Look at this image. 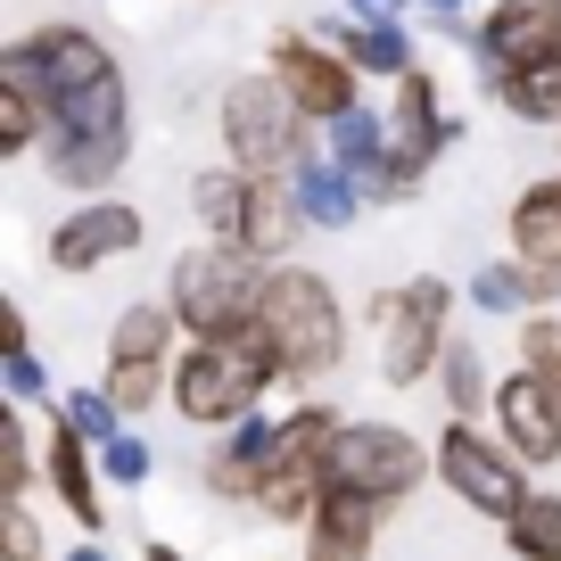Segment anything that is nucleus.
<instances>
[{
  "label": "nucleus",
  "mask_w": 561,
  "mask_h": 561,
  "mask_svg": "<svg viewBox=\"0 0 561 561\" xmlns=\"http://www.w3.org/2000/svg\"><path fill=\"white\" fill-rule=\"evenodd\" d=\"M495 438H504L528 471L561 462V380H545V371H528V364L512 371V380H495Z\"/></svg>",
  "instance_id": "4468645a"
},
{
  "label": "nucleus",
  "mask_w": 561,
  "mask_h": 561,
  "mask_svg": "<svg viewBox=\"0 0 561 561\" xmlns=\"http://www.w3.org/2000/svg\"><path fill=\"white\" fill-rule=\"evenodd\" d=\"M488 91H495V107L520 116V124H561V58L504 67V75H488Z\"/></svg>",
  "instance_id": "b1692460"
},
{
  "label": "nucleus",
  "mask_w": 561,
  "mask_h": 561,
  "mask_svg": "<svg viewBox=\"0 0 561 561\" xmlns=\"http://www.w3.org/2000/svg\"><path fill=\"white\" fill-rule=\"evenodd\" d=\"M380 380L388 388H413V380H438V355H446V314H455V289L438 273H413L404 289H388L380 306Z\"/></svg>",
  "instance_id": "423d86ee"
},
{
  "label": "nucleus",
  "mask_w": 561,
  "mask_h": 561,
  "mask_svg": "<svg viewBox=\"0 0 561 561\" xmlns=\"http://www.w3.org/2000/svg\"><path fill=\"white\" fill-rule=\"evenodd\" d=\"M100 471L116 479V488H140V479L158 471V455H149V438H133V430H116V438L100 446Z\"/></svg>",
  "instance_id": "c85d7f7f"
},
{
  "label": "nucleus",
  "mask_w": 561,
  "mask_h": 561,
  "mask_svg": "<svg viewBox=\"0 0 561 561\" xmlns=\"http://www.w3.org/2000/svg\"><path fill=\"white\" fill-rule=\"evenodd\" d=\"M298 231H306V215H298V191H289V174H248V231H240L248 256L280 264L289 248H298Z\"/></svg>",
  "instance_id": "aec40b11"
},
{
  "label": "nucleus",
  "mask_w": 561,
  "mask_h": 561,
  "mask_svg": "<svg viewBox=\"0 0 561 561\" xmlns=\"http://www.w3.org/2000/svg\"><path fill=\"white\" fill-rule=\"evenodd\" d=\"M264 67L280 75V91H289V100H298L314 124H331V116H347V107H364V67H355L339 42H314V34H273Z\"/></svg>",
  "instance_id": "9b49d317"
},
{
  "label": "nucleus",
  "mask_w": 561,
  "mask_h": 561,
  "mask_svg": "<svg viewBox=\"0 0 561 561\" xmlns=\"http://www.w3.org/2000/svg\"><path fill=\"white\" fill-rule=\"evenodd\" d=\"M455 140H462V124L438 107V83H430L421 67H413V75H397V107H388V149H397L404 174H430V165H438Z\"/></svg>",
  "instance_id": "dca6fc26"
},
{
  "label": "nucleus",
  "mask_w": 561,
  "mask_h": 561,
  "mask_svg": "<svg viewBox=\"0 0 561 561\" xmlns=\"http://www.w3.org/2000/svg\"><path fill=\"white\" fill-rule=\"evenodd\" d=\"M289 191H298V215H306V231H347L355 215L371 207V198H364V182H355L347 165L331 158V149H314V158H298V174H289Z\"/></svg>",
  "instance_id": "6ab92c4d"
},
{
  "label": "nucleus",
  "mask_w": 561,
  "mask_h": 561,
  "mask_svg": "<svg viewBox=\"0 0 561 561\" xmlns=\"http://www.w3.org/2000/svg\"><path fill=\"white\" fill-rule=\"evenodd\" d=\"M339 430H347V421H339L331 404H298V413H280V455H273V471H264V488H256L264 520H298V528L314 520Z\"/></svg>",
  "instance_id": "0eeeda50"
},
{
  "label": "nucleus",
  "mask_w": 561,
  "mask_h": 561,
  "mask_svg": "<svg viewBox=\"0 0 561 561\" xmlns=\"http://www.w3.org/2000/svg\"><path fill=\"white\" fill-rule=\"evenodd\" d=\"M280 380V364L264 355L256 331H231V339H191V347L174 355V388H165V404H174L191 430H231V421H248L264 404V388Z\"/></svg>",
  "instance_id": "7ed1b4c3"
},
{
  "label": "nucleus",
  "mask_w": 561,
  "mask_h": 561,
  "mask_svg": "<svg viewBox=\"0 0 561 561\" xmlns=\"http://www.w3.org/2000/svg\"><path fill=\"white\" fill-rule=\"evenodd\" d=\"M42 388H50V371H42V355H34V347H9V397H18V404H34Z\"/></svg>",
  "instance_id": "2f4dec72"
},
{
  "label": "nucleus",
  "mask_w": 561,
  "mask_h": 561,
  "mask_svg": "<svg viewBox=\"0 0 561 561\" xmlns=\"http://www.w3.org/2000/svg\"><path fill=\"white\" fill-rule=\"evenodd\" d=\"M140 240H149L140 207H124V198H91V207H75L67 224L50 231V273H100V264L133 256Z\"/></svg>",
  "instance_id": "2eb2a0df"
},
{
  "label": "nucleus",
  "mask_w": 561,
  "mask_h": 561,
  "mask_svg": "<svg viewBox=\"0 0 561 561\" xmlns=\"http://www.w3.org/2000/svg\"><path fill=\"white\" fill-rule=\"evenodd\" d=\"M322 34H331V42H339V50H347L364 75H388V83H397V75H413V34H404V25L347 18V25H322Z\"/></svg>",
  "instance_id": "393cba45"
},
{
  "label": "nucleus",
  "mask_w": 561,
  "mask_h": 561,
  "mask_svg": "<svg viewBox=\"0 0 561 561\" xmlns=\"http://www.w3.org/2000/svg\"><path fill=\"white\" fill-rule=\"evenodd\" d=\"M58 421H67L75 438H91V446H107L116 430H133V421H124V404L107 397V388H67V397H58Z\"/></svg>",
  "instance_id": "cd10ccee"
},
{
  "label": "nucleus",
  "mask_w": 561,
  "mask_h": 561,
  "mask_svg": "<svg viewBox=\"0 0 561 561\" xmlns=\"http://www.w3.org/2000/svg\"><path fill=\"white\" fill-rule=\"evenodd\" d=\"M264 273H273V264L248 256L240 240H198V248H182L174 273H165V306L182 314L191 339H231V331L256 322Z\"/></svg>",
  "instance_id": "20e7f679"
},
{
  "label": "nucleus",
  "mask_w": 561,
  "mask_h": 561,
  "mask_svg": "<svg viewBox=\"0 0 561 561\" xmlns=\"http://www.w3.org/2000/svg\"><path fill=\"white\" fill-rule=\"evenodd\" d=\"M100 446H91V438H75V430H67V421H50V495H58V504H67L75 512V520H83V528H100Z\"/></svg>",
  "instance_id": "412c9836"
},
{
  "label": "nucleus",
  "mask_w": 561,
  "mask_h": 561,
  "mask_svg": "<svg viewBox=\"0 0 561 561\" xmlns=\"http://www.w3.org/2000/svg\"><path fill=\"white\" fill-rule=\"evenodd\" d=\"M191 215H198V231L207 240H240L248 231V165H207V174L191 182Z\"/></svg>",
  "instance_id": "5701e85b"
},
{
  "label": "nucleus",
  "mask_w": 561,
  "mask_h": 561,
  "mask_svg": "<svg viewBox=\"0 0 561 561\" xmlns=\"http://www.w3.org/2000/svg\"><path fill=\"white\" fill-rule=\"evenodd\" d=\"M273 455H280V421L248 413V421H231V438L207 446L198 479H207V495H224V504H256V488H264V471H273Z\"/></svg>",
  "instance_id": "f3484780"
},
{
  "label": "nucleus",
  "mask_w": 561,
  "mask_h": 561,
  "mask_svg": "<svg viewBox=\"0 0 561 561\" xmlns=\"http://www.w3.org/2000/svg\"><path fill=\"white\" fill-rule=\"evenodd\" d=\"M322 149L364 182L371 207H397V198L421 191V174H404L397 149H388V116H380V107H347V116H331V124H322Z\"/></svg>",
  "instance_id": "f8f14e48"
},
{
  "label": "nucleus",
  "mask_w": 561,
  "mask_h": 561,
  "mask_svg": "<svg viewBox=\"0 0 561 561\" xmlns=\"http://www.w3.org/2000/svg\"><path fill=\"white\" fill-rule=\"evenodd\" d=\"M0 545H9V561H42V528L25 504H0Z\"/></svg>",
  "instance_id": "7c9ffc66"
},
{
  "label": "nucleus",
  "mask_w": 561,
  "mask_h": 561,
  "mask_svg": "<svg viewBox=\"0 0 561 561\" xmlns=\"http://www.w3.org/2000/svg\"><path fill=\"white\" fill-rule=\"evenodd\" d=\"M520 364L545 371V380H561V314H528L520 322Z\"/></svg>",
  "instance_id": "c756f323"
},
{
  "label": "nucleus",
  "mask_w": 561,
  "mask_h": 561,
  "mask_svg": "<svg viewBox=\"0 0 561 561\" xmlns=\"http://www.w3.org/2000/svg\"><path fill=\"white\" fill-rule=\"evenodd\" d=\"M140 561H182V553H174V545H149V553H140Z\"/></svg>",
  "instance_id": "c9c22d12"
},
{
  "label": "nucleus",
  "mask_w": 561,
  "mask_h": 561,
  "mask_svg": "<svg viewBox=\"0 0 561 561\" xmlns=\"http://www.w3.org/2000/svg\"><path fill=\"white\" fill-rule=\"evenodd\" d=\"M0 83H25L42 100V116H50L42 165L67 191L100 198L124 174V158H133V91H124V67L107 58V42L91 25H34L25 42L0 50Z\"/></svg>",
  "instance_id": "f257e3e1"
},
{
  "label": "nucleus",
  "mask_w": 561,
  "mask_h": 561,
  "mask_svg": "<svg viewBox=\"0 0 561 561\" xmlns=\"http://www.w3.org/2000/svg\"><path fill=\"white\" fill-rule=\"evenodd\" d=\"M215 124H224V158L248 165V174H298V158H314L322 149V124L306 116L289 91H280V75H240V83L224 91V107H215Z\"/></svg>",
  "instance_id": "39448f33"
},
{
  "label": "nucleus",
  "mask_w": 561,
  "mask_h": 561,
  "mask_svg": "<svg viewBox=\"0 0 561 561\" xmlns=\"http://www.w3.org/2000/svg\"><path fill=\"white\" fill-rule=\"evenodd\" d=\"M248 331L264 339V355L280 364V380L306 388V380H322V371H339V355H347V306H339V289L322 273H306V264H273Z\"/></svg>",
  "instance_id": "f03ea898"
},
{
  "label": "nucleus",
  "mask_w": 561,
  "mask_h": 561,
  "mask_svg": "<svg viewBox=\"0 0 561 561\" xmlns=\"http://www.w3.org/2000/svg\"><path fill=\"white\" fill-rule=\"evenodd\" d=\"M380 512L371 495H347V488H322L314 520H306V561H371V537H380Z\"/></svg>",
  "instance_id": "a211bd4d"
},
{
  "label": "nucleus",
  "mask_w": 561,
  "mask_h": 561,
  "mask_svg": "<svg viewBox=\"0 0 561 561\" xmlns=\"http://www.w3.org/2000/svg\"><path fill=\"white\" fill-rule=\"evenodd\" d=\"M430 471H438V455H421L413 430H397V421H347L331 446V479L322 488L371 495V504H404Z\"/></svg>",
  "instance_id": "1a4fd4ad"
},
{
  "label": "nucleus",
  "mask_w": 561,
  "mask_h": 561,
  "mask_svg": "<svg viewBox=\"0 0 561 561\" xmlns=\"http://www.w3.org/2000/svg\"><path fill=\"white\" fill-rule=\"evenodd\" d=\"M430 18H471V0H421Z\"/></svg>",
  "instance_id": "72a5a7b5"
},
{
  "label": "nucleus",
  "mask_w": 561,
  "mask_h": 561,
  "mask_svg": "<svg viewBox=\"0 0 561 561\" xmlns=\"http://www.w3.org/2000/svg\"><path fill=\"white\" fill-rule=\"evenodd\" d=\"M504 545L512 561H561V495H528L504 520Z\"/></svg>",
  "instance_id": "bb28decb"
},
{
  "label": "nucleus",
  "mask_w": 561,
  "mask_h": 561,
  "mask_svg": "<svg viewBox=\"0 0 561 561\" xmlns=\"http://www.w3.org/2000/svg\"><path fill=\"white\" fill-rule=\"evenodd\" d=\"M512 256L561 280V174L528 182V191L512 198Z\"/></svg>",
  "instance_id": "4be33fe9"
},
{
  "label": "nucleus",
  "mask_w": 561,
  "mask_h": 561,
  "mask_svg": "<svg viewBox=\"0 0 561 561\" xmlns=\"http://www.w3.org/2000/svg\"><path fill=\"white\" fill-rule=\"evenodd\" d=\"M67 561H107V545H75V553Z\"/></svg>",
  "instance_id": "f704fd0d"
},
{
  "label": "nucleus",
  "mask_w": 561,
  "mask_h": 561,
  "mask_svg": "<svg viewBox=\"0 0 561 561\" xmlns=\"http://www.w3.org/2000/svg\"><path fill=\"white\" fill-rule=\"evenodd\" d=\"M174 331H182V314L174 306H124L116 314V331H107V397L124 404V421H140L149 404L174 388Z\"/></svg>",
  "instance_id": "9d476101"
},
{
  "label": "nucleus",
  "mask_w": 561,
  "mask_h": 561,
  "mask_svg": "<svg viewBox=\"0 0 561 561\" xmlns=\"http://www.w3.org/2000/svg\"><path fill=\"white\" fill-rule=\"evenodd\" d=\"M471 58H479V75L561 58V0H495L488 18L471 25Z\"/></svg>",
  "instance_id": "ddd939ff"
},
{
  "label": "nucleus",
  "mask_w": 561,
  "mask_h": 561,
  "mask_svg": "<svg viewBox=\"0 0 561 561\" xmlns=\"http://www.w3.org/2000/svg\"><path fill=\"white\" fill-rule=\"evenodd\" d=\"M413 0H347V18H371V25H404Z\"/></svg>",
  "instance_id": "473e14b6"
},
{
  "label": "nucleus",
  "mask_w": 561,
  "mask_h": 561,
  "mask_svg": "<svg viewBox=\"0 0 561 561\" xmlns=\"http://www.w3.org/2000/svg\"><path fill=\"white\" fill-rule=\"evenodd\" d=\"M438 479L479 520H512V512L528 504V462L512 455L504 438H479L462 413H446V430H438Z\"/></svg>",
  "instance_id": "6e6552de"
},
{
  "label": "nucleus",
  "mask_w": 561,
  "mask_h": 561,
  "mask_svg": "<svg viewBox=\"0 0 561 561\" xmlns=\"http://www.w3.org/2000/svg\"><path fill=\"white\" fill-rule=\"evenodd\" d=\"M438 397H446V413H462V421H471L479 404H495L488 364H479L471 339H446V355H438Z\"/></svg>",
  "instance_id": "a878e982"
}]
</instances>
